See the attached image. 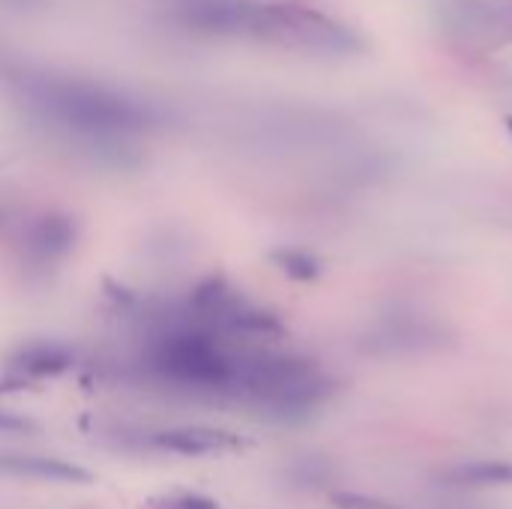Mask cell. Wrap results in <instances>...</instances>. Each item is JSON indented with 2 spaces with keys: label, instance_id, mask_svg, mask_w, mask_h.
I'll use <instances>...</instances> for the list:
<instances>
[{
  "label": "cell",
  "instance_id": "cell-1",
  "mask_svg": "<svg viewBox=\"0 0 512 509\" xmlns=\"http://www.w3.org/2000/svg\"><path fill=\"white\" fill-rule=\"evenodd\" d=\"M12 87L36 117L90 144L114 147L159 123V111L150 102L81 75L21 69Z\"/></svg>",
  "mask_w": 512,
  "mask_h": 509
},
{
  "label": "cell",
  "instance_id": "cell-2",
  "mask_svg": "<svg viewBox=\"0 0 512 509\" xmlns=\"http://www.w3.org/2000/svg\"><path fill=\"white\" fill-rule=\"evenodd\" d=\"M159 12L186 33L210 39H258L300 51H351L354 36L315 9L264 0H159Z\"/></svg>",
  "mask_w": 512,
  "mask_h": 509
},
{
  "label": "cell",
  "instance_id": "cell-3",
  "mask_svg": "<svg viewBox=\"0 0 512 509\" xmlns=\"http://www.w3.org/2000/svg\"><path fill=\"white\" fill-rule=\"evenodd\" d=\"M189 306H192L198 324H204L222 336H279L285 330L273 312L255 306L249 297H243L225 279L201 282L192 291Z\"/></svg>",
  "mask_w": 512,
  "mask_h": 509
},
{
  "label": "cell",
  "instance_id": "cell-4",
  "mask_svg": "<svg viewBox=\"0 0 512 509\" xmlns=\"http://www.w3.org/2000/svg\"><path fill=\"white\" fill-rule=\"evenodd\" d=\"M147 444L153 450L162 453H174V456H210V453H222L237 447L240 441L222 429H204V426H183V429H162V432H150Z\"/></svg>",
  "mask_w": 512,
  "mask_h": 509
},
{
  "label": "cell",
  "instance_id": "cell-5",
  "mask_svg": "<svg viewBox=\"0 0 512 509\" xmlns=\"http://www.w3.org/2000/svg\"><path fill=\"white\" fill-rule=\"evenodd\" d=\"M0 474L27 477V480H48V483H90L93 474L81 465L54 456H27V453H0Z\"/></svg>",
  "mask_w": 512,
  "mask_h": 509
},
{
  "label": "cell",
  "instance_id": "cell-6",
  "mask_svg": "<svg viewBox=\"0 0 512 509\" xmlns=\"http://www.w3.org/2000/svg\"><path fill=\"white\" fill-rule=\"evenodd\" d=\"M9 366L27 378H54L75 366V351L60 342H27L12 354Z\"/></svg>",
  "mask_w": 512,
  "mask_h": 509
},
{
  "label": "cell",
  "instance_id": "cell-7",
  "mask_svg": "<svg viewBox=\"0 0 512 509\" xmlns=\"http://www.w3.org/2000/svg\"><path fill=\"white\" fill-rule=\"evenodd\" d=\"M75 234L78 231H75V222L69 216H60V213L42 216L27 231V252L42 264L57 261L75 246Z\"/></svg>",
  "mask_w": 512,
  "mask_h": 509
},
{
  "label": "cell",
  "instance_id": "cell-8",
  "mask_svg": "<svg viewBox=\"0 0 512 509\" xmlns=\"http://www.w3.org/2000/svg\"><path fill=\"white\" fill-rule=\"evenodd\" d=\"M453 486H510L512 465L507 462H471L447 471Z\"/></svg>",
  "mask_w": 512,
  "mask_h": 509
},
{
  "label": "cell",
  "instance_id": "cell-9",
  "mask_svg": "<svg viewBox=\"0 0 512 509\" xmlns=\"http://www.w3.org/2000/svg\"><path fill=\"white\" fill-rule=\"evenodd\" d=\"M270 258H273V264H276L282 273H288L291 279H300V282H309V279H315V276L321 273L318 258L309 255V252H303V249H279V252H273Z\"/></svg>",
  "mask_w": 512,
  "mask_h": 509
},
{
  "label": "cell",
  "instance_id": "cell-10",
  "mask_svg": "<svg viewBox=\"0 0 512 509\" xmlns=\"http://www.w3.org/2000/svg\"><path fill=\"white\" fill-rule=\"evenodd\" d=\"M153 509H219V504L207 495H192V492H177V495H165L156 498Z\"/></svg>",
  "mask_w": 512,
  "mask_h": 509
},
{
  "label": "cell",
  "instance_id": "cell-11",
  "mask_svg": "<svg viewBox=\"0 0 512 509\" xmlns=\"http://www.w3.org/2000/svg\"><path fill=\"white\" fill-rule=\"evenodd\" d=\"M33 429H36V423H30L27 417H18V414L0 408V435H27Z\"/></svg>",
  "mask_w": 512,
  "mask_h": 509
},
{
  "label": "cell",
  "instance_id": "cell-12",
  "mask_svg": "<svg viewBox=\"0 0 512 509\" xmlns=\"http://www.w3.org/2000/svg\"><path fill=\"white\" fill-rule=\"evenodd\" d=\"M333 501H336L342 509H393V507H387V504H381V501L360 498V495H336Z\"/></svg>",
  "mask_w": 512,
  "mask_h": 509
},
{
  "label": "cell",
  "instance_id": "cell-13",
  "mask_svg": "<svg viewBox=\"0 0 512 509\" xmlns=\"http://www.w3.org/2000/svg\"><path fill=\"white\" fill-rule=\"evenodd\" d=\"M6 3H12V6H33V3H42V0H6Z\"/></svg>",
  "mask_w": 512,
  "mask_h": 509
},
{
  "label": "cell",
  "instance_id": "cell-14",
  "mask_svg": "<svg viewBox=\"0 0 512 509\" xmlns=\"http://www.w3.org/2000/svg\"><path fill=\"white\" fill-rule=\"evenodd\" d=\"M0 222H3V210H0Z\"/></svg>",
  "mask_w": 512,
  "mask_h": 509
}]
</instances>
